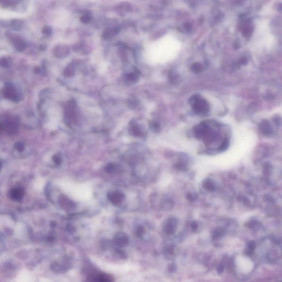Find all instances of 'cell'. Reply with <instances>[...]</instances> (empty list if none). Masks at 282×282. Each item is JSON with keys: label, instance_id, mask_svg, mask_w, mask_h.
Segmentation results:
<instances>
[{"label": "cell", "instance_id": "obj_1", "mask_svg": "<svg viewBox=\"0 0 282 282\" xmlns=\"http://www.w3.org/2000/svg\"><path fill=\"white\" fill-rule=\"evenodd\" d=\"M194 111L199 114H205L209 111V105L205 99L201 98L199 96H194L190 100Z\"/></svg>", "mask_w": 282, "mask_h": 282}, {"label": "cell", "instance_id": "obj_2", "mask_svg": "<svg viewBox=\"0 0 282 282\" xmlns=\"http://www.w3.org/2000/svg\"><path fill=\"white\" fill-rule=\"evenodd\" d=\"M107 198L112 204L117 206L123 202L125 196L120 192H110L107 194Z\"/></svg>", "mask_w": 282, "mask_h": 282}, {"label": "cell", "instance_id": "obj_3", "mask_svg": "<svg viewBox=\"0 0 282 282\" xmlns=\"http://www.w3.org/2000/svg\"><path fill=\"white\" fill-rule=\"evenodd\" d=\"M178 224L177 219L174 218H170L168 219L167 224L165 226V232L168 235L173 234L174 233L175 228Z\"/></svg>", "mask_w": 282, "mask_h": 282}, {"label": "cell", "instance_id": "obj_4", "mask_svg": "<svg viewBox=\"0 0 282 282\" xmlns=\"http://www.w3.org/2000/svg\"><path fill=\"white\" fill-rule=\"evenodd\" d=\"M114 243L118 246L122 247L126 245L129 243V239L124 233H118L114 238Z\"/></svg>", "mask_w": 282, "mask_h": 282}, {"label": "cell", "instance_id": "obj_5", "mask_svg": "<svg viewBox=\"0 0 282 282\" xmlns=\"http://www.w3.org/2000/svg\"><path fill=\"white\" fill-rule=\"evenodd\" d=\"M92 280H91L97 281V282H112L113 281L112 277L109 274H105V273H99L95 275L94 276L91 277Z\"/></svg>", "mask_w": 282, "mask_h": 282}, {"label": "cell", "instance_id": "obj_6", "mask_svg": "<svg viewBox=\"0 0 282 282\" xmlns=\"http://www.w3.org/2000/svg\"><path fill=\"white\" fill-rule=\"evenodd\" d=\"M10 197L11 198L16 201H19L22 199L24 196V191L22 189L15 188L10 192Z\"/></svg>", "mask_w": 282, "mask_h": 282}, {"label": "cell", "instance_id": "obj_7", "mask_svg": "<svg viewBox=\"0 0 282 282\" xmlns=\"http://www.w3.org/2000/svg\"><path fill=\"white\" fill-rule=\"evenodd\" d=\"M5 96H7V98L11 100H14L18 96L16 90L12 86H8L6 88L5 91Z\"/></svg>", "mask_w": 282, "mask_h": 282}, {"label": "cell", "instance_id": "obj_8", "mask_svg": "<svg viewBox=\"0 0 282 282\" xmlns=\"http://www.w3.org/2000/svg\"><path fill=\"white\" fill-rule=\"evenodd\" d=\"M22 1V0H0V5L5 8L14 7Z\"/></svg>", "mask_w": 282, "mask_h": 282}, {"label": "cell", "instance_id": "obj_9", "mask_svg": "<svg viewBox=\"0 0 282 282\" xmlns=\"http://www.w3.org/2000/svg\"><path fill=\"white\" fill-rule=\"evenodd\" d=\"M203 187L206 190L209 192L214 191L216 189V184H214L213 181L209 179L203 182Z\"/></svg>", "mask_w": 282, "mask_h": 282}, {"label": "cell", "instance_id": "obj_10", "mask_svg": "<svg viewBox=\"0 0 282 282\" xmlns=\"http://www.w3.org/2000/svg\"><path fill=\"white\" fill-rule=\"evenodd\" d=\"M260 129L264 134H269L271 133L272 129L269 122L266 121H263L260 125Z\"/></svg>", "mask_w": 282, "mask_h": 282}, {"label": "cell", "instance_id": "obj_11", "mask_svg": "<svg viewBox=\"0 0 282 282\" xmlns=\"http://www.w3.org/2000/svg\"><path fill=\"white\" fill-rule=\"evenodd\" d=\"M11 26L16 30H19L23 25V23L19 19H13L11 21Z\"/></svg>", "mask_w": 282, "mask_h": 282}, {"label": "cell", "instance_id": "obj_12", "mask_svg": "<svg viewBox=\"0 0 282 282\" xmlns=\"http://www.w3.org/2000/svg\"><path fill=\"white\" fill-rule=\"evenodd\" d=\"M260 226V223L256 220H252L249 223L248 227L252 230H255L258 229Z\"/></svg>", "mask_w": 282, "mask_h": 282}, {"label": "cell", "instance_id": "obj_13", "mask_svg": "<svg viewBox=\"0 0 282 282\" xmlns=\"http://www.w3.org/2000/svg\"><path fill=\"white\" fill-rule=\"evenodd\" d=\"M224 234V230L223 229L219 228L215 230V231L214 232L213 237L214 239H217L222 236Z\"/></svg>", "mask_w": 282, "mask_h": 282}, {"label": "cell", "instance_id": "obj_14", "mask_svg": "<svg viewBox=\"0 0 282 282\" xmlns=\"http://www.w3.org/2000/svg\"><path fill=\"white\" fill-rule=\"evenodd\" d=\"M256 249V244L253 241H250L247 245V252L248 253H252Z\"/></svg>", "mask_w": 282, "mask_h": 282}, {"label": "cell", "instance_id": "obj_15", "mask_svg": "<svg viewBox=\"0 0 282 282\" xmlns=\"http://www.w3.org/2000/svg\"><path fill=\"white\" fill-rule=\"evenodd\" d=\"M191 70L192 71L196 73H198L202 70V66L199 63H194L192 66Z\"/></svg>", "mask_w": 282, "mask_h": 282}, {"label": "cell", "instance_id": "obj_16", "mask_svg": "<svg viewBox=\"0 0 282 282\" xmlns=\"http://www.w3.org/2000/svg\"><path fill=\"white\" fill-rule=\"evenodd\" d=\"M42 31H43V34L45 35H47V36H50L51 34V33H52L51 28L50 27H48V26L44 27Z\"/></svg>", "mask_w": 282, "mask_h": 282}, {"label": "cell", "instance_id": "obj_17", "mask_svg": "<svg viewBox=\"0 0 282 282\" xmlns=\"http://www.w3.org/2000/svg\"><path fill=\"white\" fill-rule=\"evenodd\" d=\"M144 233H145V230L142 227H137V230H136V235L138 237H140V238L142 237L143 235L144 234Z\"/></svg>", "mask_w": 282, "mask_h": 282}, {"label": "cell", "instance_id": "obj_18", "mask_svg": "<svg viewBox=\"0 0 282 282\" xmlns=\"http://www.w3.org/2000/svg\"><path fill=\"white\" fill-rule=\"evenodd\" d=\"M9 64V60L8 58H3L0 60V65L3 67H6V66L8 65Z\"/></svg>", "mask_w": 282, "mask_h": 282}, {"label": "cell", "instance_id": "obj_19", "mask_svg": "<svg viewBox=\"0 0 282 282\" xmlns=\"http://www.w3.org/2000/svg\"><path fill=\"white\" fill-rule=\"evenodd\" d=\"M165 253L167 255H173L174 254V247L172 246L167 247L165 249Z\"/></svg>", "mask_w": 282, "mask_h": 282}, {"label": "cell", "instance_id": "obj_20", "mask_svg": "<svg viewBox=\"0 0 282 282\" xmlns=\"http://www.w3.org/2000/svg\"><path fill=\"white\" fill-rule=\"evenodd\" d=\"M227 146H228V141H227V140H225V141L224 140V142L222 143L221 146L220 147L219 150L220 151H224L225 149L227 148Z\"/></svg>", "mask_w": 282, "mask_h": 282}, {"label": "cell", "instance_id": "obj_21", "mask_svg": "<svg viewBox=\"0 0 282 282\" xmlns=\"http://www.w3.org/2000/svg\"><path fill=\"white\" fill-rule=\"evenodd\" d=\"M224 266L223 265H220L218 267H217V272L219 274H221L224 271Z\"/></svg>", "mask_w": 282, "mask_h": 282}, {"label": "cell", "instance_id": "obj_22", "mask_svg": "<svg viewBox=\"0 0 282 282\" xmlns=\"http://www.w3.org/2000/svg\"><path fill=\"white\" fill-rule=\"evenodd\" d=\"M191 229H192L193 231H195V230H197L198 229V224H197V223L196 222H193L191 223Z\"/></svg>", "mask_w": 282, "mask_h": 282}, {"label": "cell", "instance_id": "obj_23", "mask_svg": "<svg viewBox=\"0 0 282 282\" xmlns=\"http://www.w3.org/2000/svg\"><path fill=\"white\" fill-rule=\"evenodd\" d=\"M67 230H68V231H69V232L72 233V232H73V231L75 230V229L71 225H68L67 227Z\"/></svg>", "mask_w": 282, "mask_h": 282}, {"label": "cell", "instance_id": "obj_24", "mask_svg": "<svg viewBox=\"0 0 282 282\" xmlns=\"http://www.w3.org/2000/svg\"><path fill=\"white\" fill-rule=\"evenodd\" d=\"M17 149L19 151H23V149H24V146L23 145L22 143H17Z\"/></svg>", "mask_w": 282, "mask_h": 282}, {"label": "cell", "instance_id": "obj_25", "mask_svg": "<svg viewBox=\"0 0 282 282\" xmlns=\"http://www.w3.org/2000/svg\"><path fill=\"white\" fill-rule=\"evenodd\" d=\"M187 197L188 200H189V201H193L194 200V197L193 196V195L192 194H187Z\"/></svg>", "mask_w": 282, "mask_h": 282}]
</instances>
